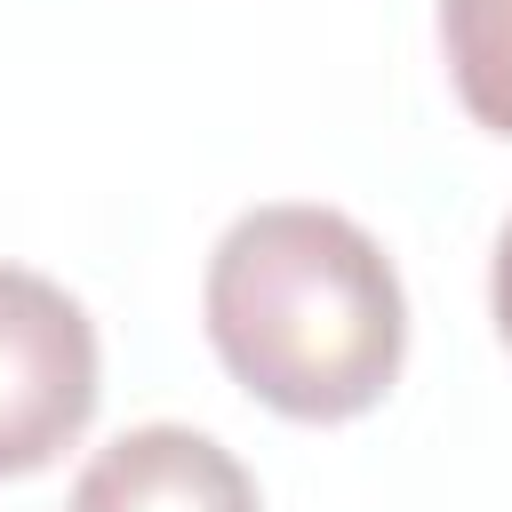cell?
<instances>
[{"label":"cell","instance_id":"cell-5","mask_svg":"<svg viewBox=\"0 0 512 512\" xmlns=\"http://www.w3.org/2000/svg\"><path fill=\"white\" fill-rule=\"evenodd\" d=\"M488 312H496V336L512 344V224L496 232V264H488Z\"/></svg>","mask_w":512,"mask_h":512},{"label":"cell","instance_id":"cell-2","mask_svg":"<svg viewBox=\"0 0 512 512\" xmlns=\"http://www.w3.org/2000/svg\"><path fill=\"white\" fill-rule=\"evenodd\" d=\"M96 320L48 272L0 264V480L48 472L96 416Z\"/></svg>","mask_w":512,"mask_h":512},{"label":"cell","instance_id":"cell-1","mask_svg":"<svg viewBox=\"0 0 512 512\" xmlns=\"http://www.w3.org/2000/svg\"><path fill=\"white\" fill-rule=\"evenodd\" d=\"M216 360L248 400L296 424L368 416L408 360V296L376 232L336 208H248L200 280Z\"/></svg>","mask_w":512,"mask_h":512},{"label":"cell","instance_id":"cell-3","mask_svg":"<svg viewBox=\"0 0 512 512\" xmlns=\"http://www.w3.org/2000/svg\"><path fill=\"white\" fill-rule=\"evenodd\" d=\"M64 512H264L248 464L192 424H136L96 448Z\"/></svg>","mask_w":512,"mask_h":512},{"label":"cell","instance_id":"cell-4","mask_svg":"<svg viewBox=\"0 0 512 512\" xmlns=\"http://www.w3.org/2000/svg\"><path fill=\"white\" fill-rule=\"evenodd\" d=\"M440 48L456 104L480 128L512 136V0H440Z\"/></svg>","mask_w":512,"mask_h":512}]
</instances>
